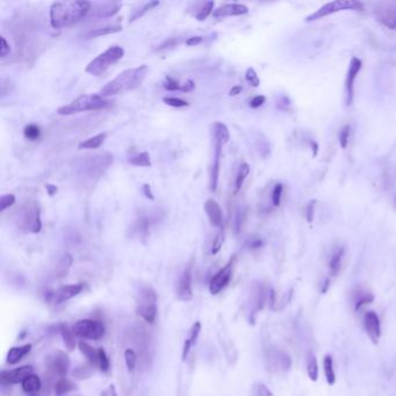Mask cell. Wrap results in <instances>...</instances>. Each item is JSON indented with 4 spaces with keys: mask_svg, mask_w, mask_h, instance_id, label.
Segmentation results:
<instances>
[{
    "mask_svg": "<svg viewBox=\"0 0 396 396\" xmlns=\"http://www.w3.org/2000/svg\"><path fill=\"white\" fill-rule=\"evenodd\" d=\"M364 329L373 344H378L381 337V323L374 312H367L364 316Z\"/></svg>",
    "mask_w": 396,
    "mask_h": 396,
    "instance_id": "obj_15",
    "label": "cell"
},
{
    "mask_svg": "<svg viewBox=\"0 0 396 396\" xmlns=\"http://www.w3.org/2000/svg\"><path fill=\"white\" fill-rule=\"evenodd\" d=\"M306 366H307V373H308L310 380L317 381V379H319V364H317L316 356L314 355V352L312 351L307 353Z\"/></svg>",
    "mask_w": 396,
    "mask_h": 396,
    "instance_id": "obj_28",
    "label": "cell"
},
{
    "mask_svg": "<svg viewBox=\"0 0 396 396\" xmlns=\"http://www.w3.org/2000/svg\"><path fill=\"white\" fill-rule=\"evenodd\" d=\"M148 67L144 64L136 68L127 69L101 88L100 96L108 98L135 90L142 85L144 78L148 74Z\"/></svg>",
    "mask_w": 396,
    "mask_h": 396,
    "instance_id": "obj_2",
    "label": "cell"
},
{
    "mask_svg": "<svg viewBox=\"0 0 396 396\" xmlns=\"http://www.w3.org/2000/svg\"><path fill=\"white\" fill-rule=\"evenodd\" d=\"M124 361H126L127 368H128L130 372H133L136 367L137 361H139L137 353L134 351L133 349H126L124 350Z\"/></svg>",
    "mask_w": 396,
    "mask_h": 396,
    "instance_id": "obj_40",
    "label": "cell"
},
{
    "mask_svg": "<svg viewBox=\"0 0 396 396\" xmlns=\"http://www.w3.org/2000/svg\"><path fill=\"white\" fill-rule=\"evenodd\" d=\"M163 101H164L166 105H169V106L176 107V108H181V107H187L188 106L187 101H185L182 99H179V98H176V97L164 98V99H163Z\"/></svg>",
    "mask_w": 396,
    "mask_h": 396,
    "instance_id": "obj_48",
    "label": "cell"
},
{
    "mask_svg": "<svg viewBox=\"0 0 396 396\" xmlns=\"http://www.w3.org/2000/svg\"><path fill=\"white\" fill-rule=\"evenodd\" d=\"M323 369H324V375H325L326 382L328 385L332 386L335 385L336 382V373L335 368H333V360L331 356H325L323 359Z\"/></svg>",
    "mask_w": 396,
    "mask_h": 396,
    "instance_id": "obj_31",
    "label": "cell"
},
{
    "mask_svg": "<svg viewBox=\"0 0 396 396\" xmlns=\"http://www.w3.org/2000/svg\"><path fill=\"white\" fill-rule=\"evenodd\" d=\"M310 144L313 145V150H314V156L317 155V150H319V144L316 142H310Z\"/></svg>",
    "mask_w": 396,
    "mask_h": 396,
    "instance_id": "obj_60",
    "label": "cell"
},
{
    "mask_svg": "<svg viewBox=\"0 0 396 396\" xmlns=\"http://www.w3.org/2000/svg\"><path fill=\"white\" fill-rule=\"evenodd\" d=\"M362 62L358 57H352L349 64L348 74L345 79V91H346V105L351 106L353 97H355V81L358 77L359 71L361 70Z\"/></svg>",
    "mask_w": 396,
    "mask_h": 396,
    "instance_id": "obj_11",
    "label": "cell"
},
{
    "mask_svg": "<svg viewBox=\"0 0 396 396\" xmlns=\"http://www.w3.org/2000/svg\"><path fill=\"white\" fill-rule=\"evenodd\" d=\"M123 56L124 50L122 47H120V45H112L107 50H105L103 54H100L99 56L94 58L93 61H91L87 64L85 71L87 73L92 74V76H103L105 72L112 67V65L117 63L120 60H122Z\"/></svg>",
    "mask_w": 396,
    "mask_h": 396,
    "instance_id": "obj_5",
    "label": "cell"
},
{
    "mask_svg": "<svg viewBox=\"0 0 396 396\" xmlns=\"http://www.w3.org/2000/svg\"><path fill=\"white\" fill-rule=\"evenodd\" d=\"M267 368L276 373H286L292 367V359L286 352L278 348H268L265 352Z\"/></svg>",
    "mask_w": 396,
    "mask_h": 396,
    "instance_id": "obj_8",
    "label": "cell"
},
{
    "mask_svg": "<svg viewBox=\"0 0 396 396\" xmlns=\"http://www.w3.org/2000/svg\"><path fill=\"white\" fill-rule=\"evenodd\" d=\"M58 329H60V333H61V337L62 339H63V343L65 345V348H67L69 351H72L74 348H76V339H74V332L72 331V329L69 328L68 324L65 323H61L60 326H58Z\"/></svg>",
    "mask_w": 396,
    "mask_h": 396,
    "instance_id": "obj_26",
    "label": "cell"
},
{
    "mask_svg": "<svg viewBox=\"0 0 396 396\" xmlns=\"http://www.w3.org/2000/svg\"><path fill=\"white\" fill-rule=\"evenodd\" d=\"M22 223H24L25 228L27 229V230L34 232V234H37V232L41 231L42 221H41L40 207H38L37 205L34 204L33 207L28 208V211L25 212Z\"/></svg>",
    "mask_w": 396,
    "mask_h": 396,
    "instance_id": "obj_17",
    "label": "cell"
},
{
    "mask_svg": "<svg viewBox=\"0 0 396 396\" xmlns=\"http://www.w3.org/2000/svg\"><path fill=\"white\" fill-rule=\"evenodd\" d=\"M376 19L386 28L396 31V6L387 5L385 7L378 9Z\"/></svg>",
    "mask_w": 396,
    "mask_h": 396,
    "instance_id": "obj_19",
    "label": "cell"
},
{
    "mask_svg": "<svg viewBox=\"0 0 396 396\" xmlns=\"http://www.w3.org/2000/svg\"><path fill=\"white\" fill-rule=\"evenodd\" d=\"M31 396H38L37 394H33V395H31Z\"/></svg>",
    "mask_w": 396,
    "mask_h": 396,
    "instance_id": "obj_62",
    "label": "cell"
},
{
    "mask_svg": "<svg viewBox=\"0 0 396 396\" xmlns=\"http://www.w3.org/2000/svg\"><path fill=\"white\" fill-rule=\"evenodd\" d=\"M165 90L168 91H181V92H189L194 88V83L192 80H187L184 84H180L179 81H177L176 79H173L171 77H166L165 84H164Z\"/></svg>",
    "mask_w": 396,
    "mask_h": 396,
    "instance_id": "obj_27",
    "label": "cell"
},
{
    "mask_svg": "<svg viewBox=\"0 0 396 396\" xmlns=\"http://www.w3.org/2000/svg\"><path fill=\"white\" fill-rule=\"evenodd\" d=\"M200 331H201V323L200 322H195L192 325V328L189 329L187 336H186V338H185L184 346H182V352H181L182 361H185V360L187 359L189 352H191L192 348L194 346L196 340H198V338H199Z\"/></svg>",
    "mask_w": 396,
    "mask_h": 396,
    "instance_id": "obj_21",
    "label": "cell"
},
{
    "mask_svg": "<svg viewBox=\"0 0 396 396\" xmlns=\"http://www.w3.org/2000/svg\"><path fill=\"white\" fill-rule=\"evenodd\" d=\"M177 297L180 301H189L193 299L192 288V267L188 266L182 272L177 285Z\"/></svg>",
    "mask_w": 396,
    "mask_h": 396,
    "instance_id": "obj_16",
    "label": "cell"
},
{
    "mask_svg": "<svg viewBox=\"0 0 396 396\" xmlns=\"http://www.w3.org/2000/svg\"><path fill=\"white\" fill-rule=\"evenodd\" d=\"M112 101L108 100L107 98L101 97L100 94H84V96L78 97L77 99L71 101L67 106L58 108V114L60 115H72V114L86 112V110H98L104 109L107 106H109Z\"/></svg>",
    "mask_w": 396,
    "mask_h": 396,
    "instance_id": "obj_3",
    "label": "cell"
},
{
    "mask_svg": "<svg viewBox=\"0 0 396 396\" xmlns=\"http://www.w3.org/2000/svg\"><path fill=\"white\" fill-rule=\"evenodd\" d=\"M70 368V359L63 351H56L49 357V371L58 378H65Z\"/></svg>",
    "mask_w": 396,
    "mask_h": 396,
    "instance_id": "obj_14",
    "label": "cell"
},
{
    "mask_svg": "<svg viewBox=\"0 0 396 396\" xmlns=\"http://www.w3.org/2000/svg\"><path fill=\"white\" fill-rule=\"evenodd\" d=\"M224 242V234H223V229H221V231L216 235V237L214 238V242H213L212 245V253L216 254L218 251L221 250L222 245H223Z\"/></svg>",
    "mask_w": 396,
    "mask_h": 396,
    "instance_id": "obj_44",
    "label": "cell"
},
{
    "mask_svg": "<svg viewBox=\"0 0 396 396\" xmlns=\"http://www.w3.org/2000/svg\"><path fill=\"white\" fill-rule=\"evenodd\" d=\"M202 41H204V37H202V36H192V37H188L187 40H186V44L198 45V44H200Z\"/></svg>",
    "mask_w": 396,
    "mask_h": 396,
    "instance_id": "obj_54",
    "label": "cell"
},
{
    "mask_svg": "<svg viewBox=\"0 0 396 396\" xmlns=\"http://www.w3.org/2000/svg\"><path fill=\"white\" fill-rule=\"evenodd\" d=\"M254 396H273L272 392L266 387V385L258 382L254 385Z\"/></svg>",
    "mask_w": 396,
    "mask_h": 396,
    "instance_id": "obj_50",
    "label": "cell"
},
{
    "mask_svg": "<svg viewBox=\"0 0 396 396\" xmlns=\"http://www.w3.org/2000/svg\"><path fill=\"white\" fill-rule=\"evenodd\" d=\"M108 391H109V393H110V394H109V396H117V395H116V392H115V389H114V387H113V386H110V387H109V388H108Z\"/></svg>",
    "mask_w": 396,
    "mask_h": 396,
    "instance_id": "obj_61",
    "label": "cell"
},
{
    "mask_svg": "<svg viewBox=\"0 0 396 396\" xmlns=\"http://www.w3.org/2000/svg\"><path fill=\"white\" fill-rule=\"evenodd\" d=\"M222 148H223L222 145H218V144H214V160H213L212 172H211V189H212V192H215L216 189H217Z\"/></svg>",
    "mask_w": 396,
    "mask_h": 396,
    "instance_id": "obj_22",
    "label": "cell"
},
{
    "mask_svg": "<svg viewBox=\"0 0 396 396\" xmlns=\"http://www.w3.org/2000/svg\"><path fill=\"white\" fill-rule=\"evenodd\" d=\"M249 173H250V165H249L248 163L241 164L236 177V181H235V194H237V193L241 191L242 186H243L245 179L248 178Z\"/></svg>",
    "mask_w": 396,
    "mask_h": 396,
    "instance_id": "obj_35",
    "label": "cell"
},
{
    "mask_svg": "<svg viewBox=\"0 0 396 396\" xmlns=\"http://www.w3.org/2000/svg\"><path fill=\"white\" fill-rule=\"evenodd\" d=\"M32 366H21V367L9 369V371H2L0 374V382L1 386H9L22 384L29 375L33 374Z\"/></svg>",
    "mask_w": 396,
    "mask_h": 396,
    "instance_id": "obj_12",
    "label": "cell"
},
{
    "mask_svg": "<svg viewBox=\"0 0 396 396\" xmlns=\"http://www.w3.org/2000/svg\"><path fill=\"white\" fill-rule=\"evenodd\" d=\"M289 107H290L289 100H288L286 97H281V98H280V100H279V108H280V109L286 110V109H288V108H289Z\"/></svg>",
    "mask_w": 396,
    "mask_h": 396,
    "instance_id": "obj_56",
    "label": "cell"
},
{
    "mask_svg": "<svg viewBox=\"0 0 396 396\" xmlns=\"http://www.w3.org/2000/svg\"><path fill=\"white\" fill-rule=\"evenodd\" d=\"M204 208L212 225L222 228V223H223V212H222V208L218 205V202L214 200V199H208L205 202Z\"/></svg>",
    "mask_w": 396,
    "mask_h": 396,
    "instance_id": "obj_18",
    "label": "cell"
},
{
    "mask_svg": "<svg viewBox=\"0 0 396 396\" xmlns=\"http://www.w3.org/2000/svg\"><path fill=\"white\" fill-rule=\"evenodd\" d=\"M235 263H236V257L234 256L212 278L211 283H209V292L213 295H216V294L222 292L228 286L229 283H230L232 274H234Z\"/></svg>",
    "mask_w": 396,
    "mask_h": 396,
    "instance_id": "obj_9",
    "label": "cell"
},
{
    "mask_svg": "<svg viewBox=\"0 0 396 396\" xmlns=\"http://www.w3.org/2000/svg\"><path fill=\"white\" fill-rule=\"evenodd\" d=\"M261 245H263V241H261L260 238H253V240L249 242V248L250 249H258L260 248Z\"/></svg>",
    "mask_w": 396,
    "mask_h": 396,
    "instance_id": "obj_57",
    "label": "cell"
},
{
    "mask_svg": "<svg viewBox=\"0 0 396 396\" xmlns=\"http://www.w3.org/2000/svg\"><path fill=\"white\" fill-rule=\"evenodd\" d=\"M265 101H266V98L264 96H256L254 98H252L251 101H250V107L251 108H258L260 106H263L265 104Z\"/></svg>",
    "mask_w": 396,
    "mask_h": 396,
    "instance_id": "obj_53",
    "label": "cell"
},
{
    "mask_svg": "<svg viewBox=\"0 0 396 396\" xmlns=\"http://www.w3.org/2000/svg\"><path fill=\"white\" fill-rule=\"evenodd\" d=\"M395 204H396V200H395Z\"/></svg>",
    "mask_w": 396,
    "mask_h": 396,
    "instance_id": "obj_63",
    "label": "cell"
},
{
    "mask_svg": "<svg viewBox=\"0 0 396 396\" xmlns=\"http://www.w3.org/2000/svg\"><path fill=\"white\" fill-rule=\"evenodd\" d=\"M15 196L13 194H4L0 199V212H5L6 209L14 205Z\"/></svg>",
    "mask_w": 396,
    "mask_h": 396,
    "instance_id": "obj_46",
    "label": "cell"
},
{
    "mask_svg": "<svg viewBox=\"0 0 396 396\" xmlns=\"http://www.w3.org/2000/svg\"><path fill=\"white\" fill-rule=\"evenodd\" d=\"M92 374H93L92 365L79 366V367L74 368L73 372H72V375H73V378L77 379V380H85V379L91 378Z\"/></svg>",
    "mask_w": 396,
    "mask_h": 396,
    "instance_id": "obj_38",
    "label": "cell"
},
{
    "mask_svg": "<svg viewBox=\"0 0 396 396\" xmlns=\"http://www.w3.org/2000/svg\"><path fill=\"white\" fill-rule=\"evenodd\" d=\"M11 52V47H9L8 42L6 41V38L2 36L1 37V47H0V56L2 58L7 56V55Z\"/></svg>",
    "mask_w": 396,
    "mask_h": 396,
    "instance_id": "obj_52",
    "label": "cell"
},
{
    "mask_svg": "<svg viewBox=\"0 0 396 396\" xmlns=\"http://www.w3.org/2000/svg\"><path fill=\"white\" fill-rule=\"evenodd\" d=\"M84 285L83 284H71V285H64L55 290L54 293L50 294L49 300L55 304H61L67 302V301L71 300L72 297L79 295L83 292Z\"/></svg>",
    "mask_w": 396,
    "mask_h": 396,
    "instance_id": "obj_13",
    "label": "cell"
},
{
    "mask_svg": "<svg viewBox=\"0 0 396 396\" xmlns=\"http://www.w3.org/2000/svg\"><path fill=\"white\" fill-rule=\"evenodd\" d=\"M245 79H247L250 85H252L253 87H258L260 84V80L259 78H258V74L257 72L253 70L252 68H249L247 72H245Z\"/></svg>",
    "mask_w": 396,
    "mask_h": 396,
    "instance_id": "obj_45",
    "label": "cell"
},
{
    "mask_svg": "<svg viewBox=\"0 0 396 396\" xmlns=\"http://www.w3.org/2000/svg\"><path fill=\"white\" fill-rule=\"evenodd\" d=\"M213 139H214V144H220L222 146L227 144L230 140L228 127L222 122H215L213 124Z\"/></svg>",
    "mask_w": 396,
    "mask_h": 396,
    "instance_id": "obj_25",
    "label": "cell"
},
{
    "mask_svg": "<svg viewBox=\"0 0 396 396\" xmlns=\"http://www.w3.org/2000/svg\"><path fill=\"white\" fill-rule=\"evenodd\" d=\"M120 31H122V27H121V26H106V27L96 28L93 29V31L87 32L86 34H85V38H93L98 37V36L114 34V33H117Z\"/></svg>",
    "mask_w": 396,
    "mask_h": 396,
    "instance_id": "obj_34",
    "label": "cell"
},
{
    "mask_svg": "<svg viewBox=\"0 0 396 396\" xmlns=\"http://www.w3.org/2000/svg\"><path fill=\"white\" fill-rule=\"evenodd\" d=\"M136 313L146 323H155L157 319V293L150 285L140 288L136 297Z\"/></svg>",
    "mask_w": 396,
    "mask_h": 396,
    "instance_id": "obj_4",
    "label": "cell"
},
{
    "mask_svg": "<svg viewBox=\"0 0 396 396\" xmlns=\"http://www.w3.org/2000/svg\"><path fill=\"white\" fill-rule=\"evenodd\" d=\"M32 348H33L32 344L13 346L12 349H9V351L7 352V356H6V362L9 365L18 364L19 361H21V360L32 351Z\"/></svg>",
    "mask_w": 396,
    "mask_h": 396,
    "instance_id": "obj_24",
    "label": "cell"
},
{
    "mask_svg": "<svg viewBox=\"0 0 396 396\" xmlns=\"http://www.w3.org/2000/svg\"><path fill=\"white\" fill-rule=\"evenodd\" d=\"M72 331L80 338L99 340L105 336L106 329H105V325L100 321L86 319L77 321L72 326Z\"/></svg>",
    "mask_w": 396,
    "mask_h": 396,
    "instance_id": "obj_7",
    "label": "cell"
},
{
    "mask_svg": "<svg viewBox=\"0 0 396 396\" xmlns=\"http://www.w3.org/2000/svg\"><path fill=\"white\" fill-rule=\"evenodd\" d=\"M128 162L130 164L135 165V166H144V168H148V166H151V158H150V155L148 152H141L137 153V155L130 157Z\"/></svg>",
    "mask_w": 396,
    "mask_h": 396,
    "instance_id": "obj_37",
    "label": "cell"
},
{
    "mask_svg": "<svg viewBox=\"0 0 396 396\" xmlns=\"http://www.w3.org/2000/svg\"><path fill=\"white\" fill-rule=\"evenodd\" d=\"M160 215L162 214L158 211L142 213V214L139 215L135 223H134L133 231L135 232L137 236L146 237L153 225L159 222Z\"/></svg>",
    "mask_w": 396,
    "mask_h": 396,
    "instance_id": "obj_10",
    "label": "cell"
},
{
    "mask_svg": "<svg viewBox=\"0 0 396 396\" xmlns=\"http://www.w3.org/2000/svg\"><path fill=\"white\" fill-rule=\"evenodd\" d=\"M345 256V249L343 247L336 248L335 250L332 251L331 256H330L329 259V272L331 277L338 276L340 270H342V265H343V259H344Z\"/></svg>",
    "mask_w": 396,
    "mask_h": 396,
    "instance_id": "obj_23",
    "label": "cell"
},
{
    "mask_svg": "<svg viewBox=\"0 0 396 396\" xmlns=\"http://www.w3.org/2000/svg\"><path fill=\"white\" fill-rule=\"evenodd\" d=\"M159 5V1H150V2H146L145 5L143 6V7H141L139 9H136L135 13L132 15V18H130V22L137 20V19L141 18V16H143L145 14L146 12L150 11V9H152L153 7H156V6Z\"/></svg>",
    "mask_w": 396,
    "mask_h": 396,
    "instance_id": "obj_43",
    "label": "cell"
},
{
    "mask_svg": "<svg viewBox=\"0 0 396 396\" xmlns=\"http://www.w3.org/2000/svg\"><path fill=\"white\" fill-rule=\"evenodd\" d=\"M45 189H47L49 195L52 196L54 194H56L57 193V187L55 185H51V184H47L45 185Z\"/></svg>",
    "mask_w": 396,
    "mask_h": 396,
    "instance_id": "obj_59",
    "label": "cell"
},
{
    "mask_svg": "<svg viewBox=\"0 0 396 396\" xmlns=\"http://www.w3.org/2000/svg\"><path fill=\"white\" fill-rule=\"evenodd\" d=\"M98 367L103 372H108L110 367L109 359H108L107 353L103 348L98 349Z\"/></svg>",
    "mask_w": 396,
    "mask_h": 396,
    "instance_id": "obj_41",
    "label": "cell"
},
{
    "mask_svg": "<svg viewBox=\"0 0 396 396\" xmlns=\"http://www.w3.org/2000/svg\"><path fill=\"white\" fill-rule=\"evenodd\" d=\"M42 387V382L41 379L38 378L37 375L32 374L29 375L26 380L22 382V389L28 394H36L38 391H40Z\"/></svg>",
    "mask_w": 396,
    "mask_h": 396,
    "instance_id": "obj_30",
    "label": "cell"
},
{
    "mask_svg": "<svg viewBox=\"0 0 396 396\" xmlns=\"http://www.w3.org/2000/svg\"><path fill=\"white\" fill-rule=\"evenodd\" d=\"M315 204L316 201L313 200L310 201L308 206H307V209H306V216H307V221L309 222V223H312L313 220H314V212H315Z\"/></svg>",
    "mask_w": 396,
    "mask_h": 396,
    "instance_id": "obj_51",
    "label": "cell"
},
{
    "mask_svg": "<svg viewBox=\"0 0 396 396\" xmlns=\"http://www.w3.org/2000/svg\"><path fill=\"white\" fill-rule=\"evenodd\" d=\"M143 193L144 195L146 196V198L150 199V200H153L155 199V196H153V193L151 191V186L149 184H144L143 185Z\"/></svg>",
    "mask_w": 396,
    "mask_h": 396,
    "instance_id": "obj_55",
    "label": "cell"
},
{
    "mask_svg": "<svg viewBox=\"0 0 396 396\" xmlns=\"http://www.w3.org/2000/svg\"><path fill=\"white\" fill-rule=\"evenodd\" d=\"M242 90H243V87L241 86V85H237V86H234L231 88L230 91H229V96L234 97V96H237V94H240L242 92Z\"/></svg>",
    "mask_w": 396,
    "mask_h": 396,
    "instance_id": "obj_58",
    "label": "cell"
},
{
    "mask_svg": "<svg viewBox=\"0 0 396 396\" xmlns=\"http://www.w3.org/2000/svg\"><path fill=\"white\" fill-rule=\"evenodd\" d=\"M249 12V8L243 4H224L214 9L213 15L215 18H224V16L244 15Z\"/></svg>",
    "mask_w": 396,
    "mask_h": 396,
    "instance_id": "obj_20",
    "label": "cell"
},
{
    "mask_svg": "<svg viewBox=\"0 0 396 396\" xmlns=\"http://www.w3.org/2000/svg\"><path fill=\"white\" fill-rule=\"evenodd\" d=\"M92 4L88 1H56L50 7L52 28H67L80 21L90 12Z\"/></svg>",
    "mask_w": 396,
    "mask_h": 396,
    "instance_id": "obj_1",
    "label": "cell"
},
{
    "mask_svg": "<svg viewBox=\"0 0 396 396\" xmlns=\"http://www.w3.org/2000/svg\"><path fill=\"white\" fill-rule=\"evenodd\" d=\"M350 133H351V127L350 126H344L343 127V129L340 130L339 143H340V146H342L343 149H345L346 146H348L349 140H350Z\"/></svg>",
    "mask_w": 396,
    "mask_h": 396,
    "instance_id": "obj_47",
    "label": "cell"
},
{
    "mask_svg": "<svg viewBox=\"0 0 396 396\" xmlns=\"http://www.w3.org/2000/svg\"><path fill=\"white\" fill-rule=\"evenodd\" d=\"M78 348H79V351L83 353L85 358L87 359V361L90 362V365L98 366V350L92 348L86 342L78 343Z\"/></svg>",
    "mask_w": 396,
    "mask_h": 396,
    "instance_id": "obj_29",
    "label": "cell"
},
{
    "mask_svg": "<svg viewBox=\"0 0 396 396\" xmlns=\"http://www.w3.org/2000/svg\"><path fill=\"white\" fill-rule=\"evenodd\" d=\"M213 12H214V1L204 2V4L201 5V7L199 8L198 13L195 14V19L199 21H204L212 14Z\"/></svg>",
    "mask_w": 396,
    "mask_h": 396,
    "instance_id": "obj_39",
    "label": "cell"
},
{
    "mask_svg": "<svg viewBox=\"0 0 396 396\" xmlns=\"http://www.w3.org/2000/svg\"><path fill=\"white\" fill-rule=\"evenodd\" d=\"M106 136H107L106 133L98 134V135L90 137V139L85 140L81 143H79L78 148L79 149H98L99 146H101V144L104 143V141L106 140Z\"/></svg>",
    "mask_w": 396,
    "mask_h": 396,
    "instance_id": "obj_33",
    "label": "cell"
},
{
    "mask_svg": "<svg viewBox=\"0 0 396 396\" xmlns=\"http://www.w3.org/2000/svg\"><path fill=\"white\" fill-rule=\"evenodd\" d=\"M284 191V186L281 184H277L274 186L273 192H272V204L276 207H279L280 201H281V195H283Z\"/></svg>",
    "mask_w": 396,
    "mask_h": 396,
    "instance_id": "obj_49",
    "label": "cell"
},
{
    "mask_svg": "<svg viewBox=\"0 0 396 396\" xmlns=\"http://www.w3.org/2000/svg\"><path fill=\"white\" fill-rule=\"evenodd\" d=\"M348 9H350V11H362V4L359 1H356V0H336V1L328 2V4L317 9L315 13L307 16L306 21H316L328 15H331L333 13L348 11Z\"/></svg>",
    "mask_w": 396,
    "mask_h": 396,
    "instance_id": "obj_6",
    "label": "cell"
},
{
    "mask_svg": "<svg viewBox=\"0 0 396 396\" xmlns=\"http://www.w3.org/2000/svg\"><path fill=\"white\" fill-rule=\"evenodd\" d=\"M24 134H25L26 139H28L31 141H36V140L40 139L41 129H40V127L36 126V124H28V126L25 127Z\"/></svg>",
    "mask_w": 396,
    "mask_h": 396,
    "instance_id": "obj_42",
    "label": "cell"
},
{
    "mask_svg": "<svg viewBox=\"0 0 396 396\" xmlns=\"http://www.w3.org/2000/svg\"><path fill=\"white\" fill-rule=\"evenodd\" d=\"M373 300H374L373 294L368 292H358L356 294L355 297V309L357 312H359L362 307L367 306V304L373 302Z\"/></svg>",
    "mask_w": 396,
    "mask_h": 396,
    "instance_id": "obj_36",
    "label": "cell"
},
{
    "mask_svg": "<svg viewBox=\"0 0 396 396\" xmlns=\"http://www.w3.org/2000/svg\"><path fill=\"white\" fill-rule=\"evenodd\" d=\"M76 385L73 384L71 380H69L67 378H61L56 381V384L54 386L55 393H56L57 396H63L68 393L73 392L76 389Z\"/></svg>",
    "mask_w": 396,
    "mask_h": 396,
    "instance_id": "obj_32",
    "label": "cell"
}]
</instances>
